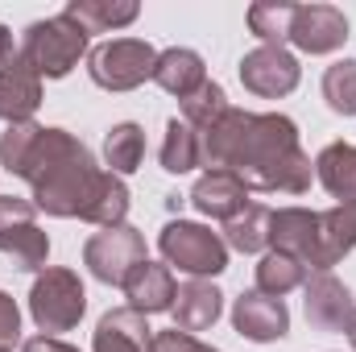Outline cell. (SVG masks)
I'll return each instance as SVG.
<instances>
[{"label": "cell", "mask_w": 356, "mask_h": 352, "mask_svg": "<svg viewBox=\"0 0 356 352\" xmlns=\"http://www.w3.org/2000/svg\"><path fill=\"white\" fill-rule=\"evenodd\" d=\"M17 178L29 182L38 211L54 216V220H83L104 170L95 166L91 150L75 133L42 125V133H38V141H33Z\"/></svg>", "instance_id": "7a4b0ae2"}, {"label": "cell", "mask_w": 356, "mask_h": 352, "mask_svg": "<svg viewBox=\"0 0 356 352\" xmlns=\"http://www.w3.org/2000/svg\"><path fill=\"white\" fill-rule=\"evenodd\" d=\"M178 108H182V120H186L195 133H207V129H211L228 108H232V104H228V91L220 88L216 79H207L203 88L191 95V99H182Z\"/></svg>", "instance_id": "f1b7e54d"}, {"label": "cell", "mask_w": 356, "mask_h": 352, "mask_svg": "<svg viewBox=\"0 0 356 352\" xmlns=\"http://www.w3.org/2000/svg\"><path fill=\"white\" fill-rule=\"evenodd\" d=\"M21 63H29L38 71V79H67L79 58L91 54V33L79 29L67 13L58 17H46V21H33L21 38Z\"/></svg>", "instance_id": "3957f363"}, {"label": "cell", "mask_w": 356, "mask_h": 352, "mask_svg": "<svg viewBox=\"0 0 356 352\" xmlns=\"http://www.w3.org/2000/svg\"><path fill=\"white\" fill-rule=\"evenodd\" d=\"M203 137V166L232 170L249 191L266 195H307L315 162L298 141V125L286 112H245L228 108Z\"/></svg>", "instance_id": "6da1fadb"}, {"label": "cell", "mask_w": 356, "mask_h": 352, "mask_svg": "<svg viewBox=\"0 0 356 352\" xmlns=\"http://www.w3.org/2000/svg\"><path fill=\"white\" fill-rule=\"evenodd\" d=\"M154 63H158V50L145 38H112L91 46L88 75L104 91H133L145 79H154Z\"/></svg>", "instance_id": "8992f818"}, {"label": "cell", "mask_w": 356, "mask_h": 352, "mask_svg": "<svg viewBox=\"0 0 356 352\" xmlns=\"http://www.w3.org/2000/svg\"><path fill=\"white\" fill-rule=\"evenodd\" d=\"M124 216H129V186H124L120 175L104 170V178H99V186H95V195H91V203H88V211H83V220L95 224V228H116V224H124Z\"/></svg>", "instance_id": "4316f807"}, {"label": "cell", "mask_w": 356, "mask_h": 352, "mask_svg": "<svg viewBox=\"0 0 356 352\" xmlns=\"http://www.w3.org/2000/svg\"><path fill=\"white\" fill-rule=\"evenodd\" d=\"M21 58V46H17V38L0 25V67H8V63H17Z\"/></svg>", "instance_id": "e575fe53"}, {"label": "cell", "mask_w": 356, "mask_h": 352, "mask_svg": "<svg viewBox=\"0 0 356 352\" xmlns=\"http://www.w3.org/2000/svg\"><path fill=\"white\" fill-rule=\"evenodd\" d=\"M170 315H175L178 332H191V336H195V332H207V328H216V319L224 315V294L216 290V282L186 278V282L178 286Z\"/></svg>", "instance_id": "ac0fdd59"}, {"label": "cell", "mask_w": 356, "mask_h": 352, "mask_svg": "<svg viewBox=\"0 0 356 352\" xmlns=\"http://www.w3.org/2000/svg\"><path fill=\"white\" fill-rule=\"evenodd\" d=\"M224 245L253 257V253H269V207L249 203L241 216H232L224 224Z\"/></svg>", "instance_id": "484cf974"}, {"label": "cell", "mask_w": 356, "mask_h": 352, "mask_svg": "<svg viewBox=\"0 0 356 352\" xmlns=\"http://www.w3.org/2000/svg\"><path fill=\"white\" fill-rule=\"evenodd\" d=\"M29 315L42 336H63L75 332L79 319L88 315V290L83 278L67 265H46L33 286H29Z\"/></svg>", "instance_id": "277c9868"}, {"label": "cell", "mask_w": 356, "mask_h": 352, "mask_svg": "<svg viewBox=\"0 0 356 352\" xmlns=\"http://www.w3.org/2000/svg\"><path fill=\"white\" fill-rule=\"evenodd\" d=\"M232 328L236 336L253 340V344H273L290 336V307L282 298H269L261 290H241V298L232 303Z\"/></svg>", "instance_id": "8fae6325"}, {"label": "cell", "mask_w": 356, "mask_h": 352, "mask_svg": "<svg viewBox=\"0 0 356 352\" xmlns=\"http://www.w3.org/2000/svg\"><path fill=\"white\" fill-rule=\"evenodd\" d=\"M149 352H220L211 349V344H203L199 336H191V332H154V340H149Z\"/></svg>", "instance_id": "1f68e13d"}, {"label": "cell", "mask_w": 356, "mask_h": 352, "mask_svg": "<svg viewBox=\"0 0 356 352\" xmlns=\"http://www.w3.org/2000/svg\"><path fill=\"white\" fill-rule=\"evenodd\" d=\"M348 344H353V352H356V315H353V323H348Z\"/></svg>", "instance_id": "d590c367"}, {"label": "cell", "mask_w": 356, "mask_h": 352, "mask_svg": "<svg viewBox=\"0 0 356 352\" xmlns=\"http://www.w3.org/2000/svg\"><path fill=\"white\" fill-rule=\"evenodd\" d=\"M315 178L336 203H356V145L353 141H332L315 158Z\"/></svg>", "instance_id": "44dd1931"}, {"label": "cell", "mask_w": 356, "mask_h": 352, "mask_svg": "<svg viewBox=\"0 0 356 352\" xmlns=\"http://www.w3.org/2000/svg\"><path fill=\"white\" fill-rule=\"evenodd\" d=\"M38 133H42V125H38V120L4 125V133H0V166H4L13 178L21 175V166H25V158H29V150H33Z\"/></svg>", "instance_id": "4dcf8cb0"}, {"label": "cell", "mask_w": 356, "mask_h": 352, "mask_svg": "<svg viewBox=\"0 0 356 352\" xmlns=\"http://www.w3.org/2000/svg\"><path fill=\"white\" fill-rule=\"evenodd\" d=\"M249 203H253L249 186L232 170H203V175L195 178V186H191V207L199 216H207V220H220V224H228L232 216H241Z\"/></svg>", "instance_id": "4fadbf2b"}, {"label": "cell", "mask_w": 356, "mask_h": 352, "mask_svg": "<svg viewBox=\"0 0 356 352\" xmlns=\"http://www.w3.org/2000/svg\"><path fill=\"white\" fill-rule=\"evenodd\" d=\"M149 340H154L149 319L133 307H116L99 315L91 332V352H149Z\"/></svg>", "instance_id": "e0dca14e"}, {"label": "cell", "mask_w": 356, "mask_h": 352, "mask_svg": "<svg viewBox=\"0 0 356 352\" xmlns=\"http://www.w3.org/2000/svg\"><path fill=\"white\" fill-rule=\"evenodd\" d=\"M141 262H149V253H145V237L133 224L99 228V232H91L88 245H83V265H88L91 278L104 282V286H124L129 273Z\"/></svg>", "instance_id": "ba28073f"}, {"label": "cell", "mask_w": 356, "mask_h": 352, "mask_svg": "<svg viewBox=\"0 0 356 352\" xmlns=\"http://www.w3.org/2000/svg\"><path fill=\"white\" fill-rule=\"evenodd\" d=\"M42 108V79L29 63H8L0 67V120L4 125H21L33 120V112Z\"/></svg>", "instance_id": "ffe728a7"}, {"label": "cell", "mask_w": 356, "mask_h": 352, "mask_svg": "<svg viewBox=\"0 0 356 352\" xmlns=\"http://www.w3.org/2000/svg\"><path fill=\"white\" fill-rule=\"evenodd\" d=\"M120 290H124L129 307L141 311V315L149 319V315H162V311L175 307L178 282H175V269H170L166 262H141L133 273H129V282H124Z\"/></svg>", "instance_id": "9a60e30c"}, {"label": "cell", "mask_w": 356, "mask_h": 352, "mask_svg": "<svg viewBox=\"0 0 356 352\" xmlns=\"http://www.w3.org/2000/svg\"><path fill=\"white\" fill-rule=\"evenodd\" d=\"M158 253L162 262L186 273V278H220L228 269V245L220 232H211L207 224H195V220H170L162 232H158Z\"/></svg>", "instance_id": "5b68a950"}, {"label": "cell", "mask_w": 356, "mask_h": 352, "mask_svg": "<svg viewBox=\"0 0 356 352\" xmlns=\"http://www.w3.org/2000/svg\"><path fill=\"white\" fill-rule=\"evenodd\" d=\"M0 253L13 257L17 269L42 273L50 262V237L38 228V207L33 199L0 195Z\"/></svg>", "instance_id": "52a82bcc"}, {"label": "cell", "mask_w": 356, "mask_h": 352, "mask_svg": "<svg viewBox=\"0 0 356 352\" xmlns=\"http://www.w3.org/2000/svg\"><path fill=\"white\" fill-rule=\"evenodd\" d=\"M21 352H79L75 344H67V340H58V336H29Z\"/></svg>", "instance_id": "836d02e7"}, {"label": "cell", "mask_w": 356, "mask_h": 352, "mask_svg": "<svg viewBox=\"0 0 356 352\" xmlns=\"http://www.w3.org/2000/svg\"><path fill=\"white\" fill-rule=\"evenodd\" d=\"M298 79H302L298 54L286 46H257L241 58V83L257 99H282L298 88Z\"/></svg>", "instance_id": "9c48e42d"}, {"label": "cell", "mask_w": 356, "mask_h": 352, "mask_svg": "<svg viewBox=\"0 0 356 352\" xmlns=\"http://www.w3.org/2000/svg\"><path fill=\"white\" fill-rule=\"evenodd\" d=\"M158 162H162L166 175H191L195 166H203V137L182 116L166 120V137H162Z\"/></svg>", "instance_id": "603a6c76"}, {"label": "cell", "mask_w": 356, "mask_h": 352, "mask_svg": "<svg viewBox=\"0 0 356 352\" xmlns=\"http://www.w3.org/2000/svg\"><path fill=\"white\" fill-rule=\"evenodd\" d=\"M356 249V203H336L319 211V237L311 253V273H332Z\"/></svg>", "instance_id": "5bb4252c"}, {"label": "cell", "mask_w": 356, "mask_h": 352, "mask_svg": "<svg viewBox=\"0 0 356 352\" xmlns=\"http://www.w3.org/2000/svg\"><path fill=\"white\" fill-rule=\"evenodd\" d=\"M302 307H307L311 328H319V332H348L356 315L353 290L336 273H311L302 282Z\"/></svg>", "instance_id": "7c38bea8"}, {"label": "cell", "mask_w": 356, "mask_h": 352, "mask_svg": "<svg viewBox=\"0 0 356 352\" xmlns=\"http://www.w3.org/2000/svg\"><path fill=\"white\" fill-rule=\"evenodd\" d=\"M323 99L336 116H356V58H340L323 71Z\"/></svg>", "instance_id": "f546056e"}, {"label": "cell", "mask_w": 356, "mask_h": 352, "mask_svg": "<svg viewBox=\"0 0 356 352\" xmlns=\"http://www.w3.org/2000/svg\"><path fill=\"white\" fill-rule=\"evenodd\" d=\"M154 83L175 95L178 104L191 99L195 91L207 83V67H203V54L191 50V46H170V50H158V63H154Z\"/></svg>", "instance_id": "d6986e66"}, {"label": "cell", "mask_w": 356, "mask_h": 352, "mask_svg": "<svg viewBox=\"0 0 356 352\" xmlns=\"http://www.w3.org/2000/svg\"><path fill=\"white\" fill-rule=\"evenodd\" d=\"M307 278H311L307 265L290 253H277V249L261 253V262H257V290L269 298H286L290 290H302Z\"/></svg>", "instance_id": "d4e9b609"}, {"label": "cell", "mask_w": 356, "mask_h": 352, "mask_svg": "<svg viewBox=\"0 0 356 352\" xmlns=\"http://www.w3.org/2000/svg\"><path fill=\"white\" fill-rule=\"evenodd\" d=\"M145 158V129L137 120H120L104 133V166L112 175H133Z\"/></svg>", "instance_id": "cb8c5ba5"}, {"label": "cell", "mask_w": 356, "mask_h": 352, "mask_svg": "<svg viewBox=\"0 0 356 352\" xmlns=\"http://www.w3.org/2000/svg\"><path fill=\"white\" fill-rule=\"evenodd\" d=\"M21 340V307L8 290H0V352H8Z\"/></svg>", "instance_id": "d6a6232c"}, {"label": "cell", "mask_w": 356, "mask_h": 352, "mask_svg": "<svg viewBox=\"0 0 356 352\" xmlns=\"http://www.w3.org/2000/svg\"><path fill=\"white\" fill-rule=\"evenodd\" d=\"M315 237H319V211H311V207L269 211V249L298 257L307 269H311V253H315Z\"/></svg>", "instance_id": "2e32d148"}, {"label": "cell", "mask_w": 356, "mask_h": 352, "mask_svg": "<svg viewBox=\"0 0 356 352\" xmlns=\"http://www.w3.org/2000/svg\"><path fill=\"white\" fill-rule=\"evenodd\" d=\"M348 42V17L336 4H294L290 46L302 54H336Z\"/></svg>", "instance_id": "30bf717a"}, {"label": "cell", "mask_w": 356, "mask_h": 352, "mask_svg": "<svg viewBox=\"0 0 356 352\" xmlns=\"http://www.w3.org/2000/svg\"><path fill=\"white\" fill-rule=\"evenodd\" d=\"M63 13L88 33H116L141 17V4L137 0H71Z\"/></svg>", "instance_id": "7402d4cb"}, {"label": "cell", "mask_w": 356, "mask_h": 352, "mask_svg": "<svg viewBox=\"0 0 356 352\" xmlns=\"http://www.w3.org/2000/svg\"><path fill=\"white\" fill-rule=\"evenodd\" d=\"M290 21H294V4H286V0L249 4V29H253V38H261V46H286L290 42Z\"/></svg>", "instance_id": "83f0119b"}]
</instances>
